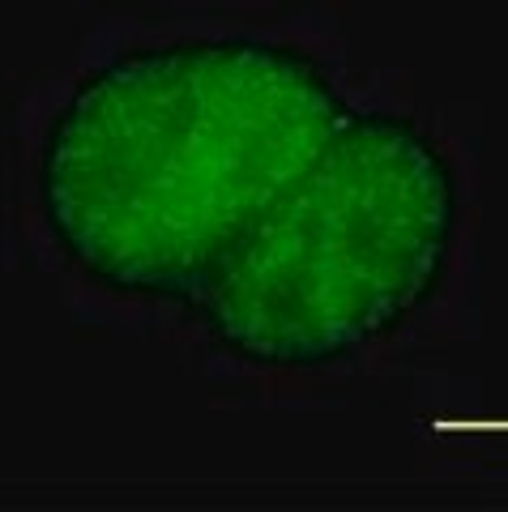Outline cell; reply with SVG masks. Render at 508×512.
Wrapping results in <instances>:
<instances>
[{
	"instance_id": "obj_1",
	"label": "cell",
	"mask_w": 508,
	"mask_h": 512,
	"mask_svg": "<svg viewBox=\"0 0 508 512\" xmlns=\"http://www.w3.org/2000/svg\"><path fill=\"white\" fill-rule=\"evenodd\" d=\"M346 107L295 43L214 35L120 52L43 133V227L90 286L184 308Z\"/></svg>"
},
{
	"instance_id": "obj_2",
	"label": "cell",
	"mask_w": 508,
	"mask_h": 512,
	"mask_svg": "<svg viewBox=\"0 0 508 512\" xmlns=\"http://www.w3.org/2000/svg\"><path fill=\"white\" fill-rule=\"evenodd\" d=\"M457 227L462 188L440 141L398 111L346 107L184 312L257 372L338 367L436 299Z\"/></svg>"
}]
</instances>
